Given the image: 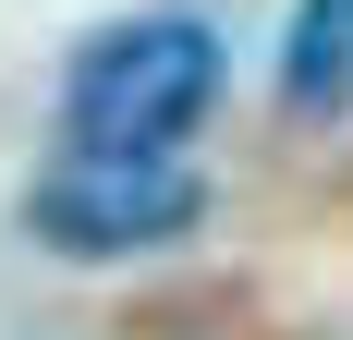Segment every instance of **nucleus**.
<instances>
[{
	"mask_svg": "<svg viewBox=\"0 0 353 340\" xmlns=\"http://www.w3.org/2000/svg\"><path fill=\"white\" fill-rule=\"evenodd\" d=\"M208 219V182L171 146H73L49 182L25 195V231L61 255H159Z\"/></svg>",
	"mask_w": 353,
	"mask_h": 340,
	"instance_id": "obj_2",
	"label": "nucleus"
},
{
	"mask_svg": "<svg viewBox=\"0 0 353 340\" xmlns=\"http://www.w3.org/2000/svg\"><path fill=\"white\" fill-rule=\"evenodd\" d=\"M219 109V36L195 12H146V25L85 36V61L61 85L73 146H183Z\"/></svg>",
	"mask_w": 353,
	"mask_h": 340,
	"instance_id": "obj_1",
	"label": "nucleus"
},
{
	"mask_svg": "<svg viewBox=\"0 0 353 340\" xmlns=\"http://www.w3.org/2000/svg\"><path fill=\"white\" fill-rule=\"evenodd\" d=\"M281 85H292V109H341L353 98V0H305V12H292Z\"/></svg>",
	"mask_w": 353,
	"mask_h": 340,
	"instance_id": "obj_3",
	"label": "nucleus"
}]
</instances>
